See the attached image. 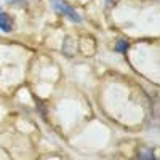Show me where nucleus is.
I'll use <instances>...</instances> for the list:
<instances>
[{"instance_id": "1", "label": "nucleus", "mask_w": 160, "mask_h": 160, "mask_svg": "<svg viewBox=\"0 0 160 160\" xmlns=\"http://www.w3.org/2000/svg\"><path fill=\"white\" fill-rule=\"evenodd\" d=\"M51 3H53V8L56 10V13H59L61 16H66L68 19H71L72 22H80L82 21V18H80L78 13L64 2V0H51Z\"/></svg>"}, {"instance_id": "2", "label": "nucleus", "mask_w": 160, "mask_h": 160, "mask_svg": "<svg viewBox=\"0 0 160 160\" xmlns=\"http://www.w3.org/2000/svg\"><path fill=\"white\" fill-rule=\"evenodd\" d=\"M15 28V21L8 13H0V29L3 32H11Z\"/></svg>"}, {"instance_id": "3", "label": "nucleus", "mask_w": 160, "mask_h": 160, "mask_svg": "<svg viewBox=\"0 0 160 160\" xmlns=\"http://www.w3.org/2000/svg\"><path fill=\"white\" fill-rule=\"evenodd\" d=\"M138 160H155V154L151 148H142L138 152Z\"/></svg>"}, {"instance_id": "4", "label": "nucleus", "mask_w": 160, "mask_h": 160, "mask_svg": "<svg viewBox=\"0 0 160 160\" xmlns=\"http://www.w3.org/2000/svg\"><path fill=\"white\" fill-rule=\"evenodd\" d=\"M128 48H130V43L127 42V40H123V38L117 40V43H115V51H118V53H125Z\"/></svg>"}, {"instance_id": "5", "label": "nucleus", "mask_w": 160, "mask_h": 160, "mask_svg": "<svg viewBox=\"0 0 160 160\" xmlns=\"http://www.w3.org/2000/svg\"><path fill=\"white\" fill-rule=\"evenodd\" d=\"M8 2H10V3H18V5H24V3H26L24 0H8Z\"/></svg>"}, {"instance_id": "6", "label": "nucleus", "mask_w": 160, "mask_h": 160, "mask_svg": "<svg viewBox=\"0 0 160 160\" xmlns=\"http://www.w3.org/2000/svg\"><path fill=\"white\" fill-rule=\"evenodd\" d=\"M106 3H108V5H112V3H114V0H106Z\"/></svg>"}, {"instance_id": "7", "label": "nucleus", "mask_w": 160, "mask_h": 160, "mask_svg": "<svg viewBox=\"0 0 160 160\" xmlns=\"http://www.w3.org/2000/svg\"><path fill=\"white\" fill-rule=\"evenodd\" d=\"M0 13H2V10H0Z\"/></svg>"}]
</instances>
